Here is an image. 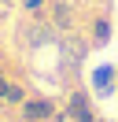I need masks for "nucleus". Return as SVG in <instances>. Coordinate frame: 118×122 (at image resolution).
I'll return each mask as SVG.
<instances>
[{
	"mask_svg": "<svg viewBox=\"0 0 118 122\" xmlns=\"http://www.w3.org/2000/svg\"><path fill=\"white\" fill-rule=\"evenodd\" d=\"M52 115H55V107H52L48 96H30V100H22V118H26V122H48Z\"/></svg>",
	"mask_w": 118,
	"mask_h": 122,
	"instance_id": "f257e3e1",
	"label": "nucleus"
},
{
	"mask_svg": "<svg viewBox=\"0 0 118 122\" xmlns=\"http://www.w3.org/2000/svg\"><path fill=\"white\" fill-rule=\"evenodd\" d=\"M70 115H74L78 122H96V118H92V107H88V96H85V92H74V96H70Z\"/></svg>",
	"mask_w": 118,
	"mask_h": 122,
	"instance_id": "f03ea898",
	"label": "nucleus"
},
{
	"mask_svg": "<svg viewBox=\"0 0 118 122\" xmlns=\"http://www.w3.org/2000/svg\"><path fill=\"white\" fill-rule=\"evenodd\" d=\"M92 85L103 92V96H107V92L114 89V67H100V70L92 74Z\"/></svg>",
	"mask_w": 118,
	"mask_h": 122,
	"instance_id": "7ed1b4c3",
	"label": "nucleus"
},
{
	"mask_svg": "<svg viewBox=\"0 0 118 122\" xmlns=\"http://www.w3.org/2000/svg\"><path fill=\"white\" fill-rule=\"evenodd\" d=\"M92 41L96 45H107L111 41V19H96L92 22Z\"/></svg>",
	"mask_w": 118,
	"mask_h": 122,
	"instance_id": "20e7f679",
	"label": "nucleus"
},
{
	"mask_svg": "<svg viewBox=\"0 0 118 122\" xmlns=\"http://www.w3.org/2000/svg\"><path fill=\"white\" fill-rule=\"evenodd\" d=\"M4 100H7V104H22V100H26L22 85H11V81H7V92H4Z\"/></svg>",
	"mask_w": 118,
	"mask_h": 122,
	"instance_id": "39448f33",
	"label": "nucleus"
},
{
	"mask_svg": "<svg viewBox=\"0 0 118 122\" xmlns=\"http://www.w3.org/2000/svg\"><path fill=\"white\" fill-rule=\"evenodd\" d=\"M55 26H70V8H66V4H55Z\"/></svg>",
	"mask_w": 118,
	"mask_h": 122,
	"instance_id": "423d86ee",
	"label": "nucleus"
},
{
	"mask_svg": "<svg viewBox=\"0 0 118 122\" xmlns=\"http://www.w3.org/2000/svg\"><path fill=\"white\" fill-rule=\"evenodd\" d=\"M41 8H44V0H26V11H33V15H37Z\"/></svg>",
	"mask_w": 118,
	"mask_h": 122,
	"instance_id": "0eeeda50",
	"label": "nucleus"
},
{
	"mask_svg": "<svg viewBox=\"0 0 118 122\" xmlns=\"http://www.w3.org/2000/svg\"><path fill=\"white\" fill-rule=\"evenodd\" d=\"M4 92H7V81H4V67H0V100H4Z\"/></svg>",
	"mask_w": 118,
	"mask_h": 122,
	"instance_id": "6e6552de",
	"label": "nucleus"
},
{
	"mask_svg": "<svg viewBox=\"0 0 118 122\" xmlns=\"http://www.w3.org/2000/svg\"><path fill=\"white\" fill-rule=\"evenodd\" d=\"M4 4H11V0H4Z\"/></svg>",
	"mask_w": 118,
	"mask_h": 122,
	"instance_id": "1a4fd4ad",
	"label": "nucleus"
}]
</instances>
